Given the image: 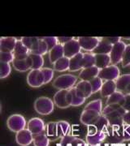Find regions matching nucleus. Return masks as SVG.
I'll return each instance as SVG.
<instances>
[{"instance_id": "obj_1", "label": "nucleus", "mask_w": 130, "mask_h": 146, "mask_svg": "<svg viewBox=\"0 0 130 146\" xmlns=\"http://www.w3.org/2000/svg\"><path fill=\"white\" fill-rule=\"evenodd\" d=\"M125 110L120 105H109L106 106L102 110V115L105 116L111 127H118L124 125Z\"/></svg>"}, {"instance_id": "obj_2", "label": "nucleus", "mask_w": 130, "mask_h": 146, "mask_svg": "<svg viewBox=\"0 0 130 146\" xmlns=\"http://www.w3.org/2000/svg\"><path fill=\"white\" fill-rule=\"evenodd\" d=\"M77 77L73 74H64L59 76L53 81V86L59 90H69L76 86Z\"/></svg>"}, {"instance_id": "obj_3", "label": "nucleus", "mask_w": 130, "mask_h": 146, "mask_svg": "<svg viewBox=\"0 0 130 146\" xmlns=\"http://www.w3.org/2000/svg\"><path fill=\"white\" fill-rule=\"evenodd\" d=\"M55 109V102L50 98L40 97L34 102V110L41 115H49Z\"/></svg>"}, {"instance_id": "obj_4", "label": "nucleus", "mask_w": 130, "mask_h": 146, "mask_svg": "<svg viewBox=\"0 0 130 146\" xmlns=\"http://www.w3.org/2000/svg\"><path fill=\"white\" fill-rule=\"evenodd\" d=\"M7 126L11 131L19 132L26 128V120L24 116L19 114H14L8 117L7 120Z\"/></svg>"}, {"instance_id": "obj_5", "label": "nucleus", "mask_w": 130, "mask_h": 146, "mask_svg": "<svg viewBox=\"0 0 130 146\" xmlns=\"http://www.w3.org/2000/svg\"><path fill=\"white\" fill-rule=\"evenodd\" d=\"M53 101L55 105L60 109H66L71 106V92L70 90H59L55 94Z\"/></svg>"}, {"instance_id": "obj_6", "label": "nucleus", "mask_w": 130, "mask_h": 146, "mask_svg": "<svg viewBox=\"0 0 130 146\" xmlns=\"http://www.w3.org/2000/svg\"><path fill=\"white\" fill-rule=\"evenodd\" d=\"M81 50L93 53L94 49L98 46L99 42H101L102 37L98 36H79L77 38Z\"/></svg>"}, {"instance_id": "obj_7", "label": "nucleus", "mask_w": 130, "mask_h": 146, "mask_svg": "<svg viewBox=\"0 0 130 146\" xmlns=\"http://www.w3.org/2000/svg\"><path fill=\"white\" fill-rule=\"evenodd\" d=\"M120 76V69L115 65H110L107 68L101 69L99 74V77L101 78L103 82L113 80L115 81Z\"/></svg>"}, {"instance_id": "obj_8", "label": "nucleus", "mask_w": 130, "mask_h": 146, "mask_svg": "<svg viewBox=\"0 0 130 146\" xmlns=\"http://www.w3.org/2000/svg\"><path fill=\"white\" fill-rule=\"evenodd\" d=\"M125 47L126 44L123 41H120L118 43L115 44L114 46H112V49L110 54V57H111V62L112 65H117L120 63H121L124 52L125 50Z\"/></svg>"}, {"instance_id": "obj_9", "label": "nucleus", "mask_w": 130, "mask_h": 146, "mask_svg": "<svg viewBox=\"0 0 130 146\" xmlns=\"http://www.w3.org/2000/svg\"><path fill=\"white\" fill-rule=\"evenodd\" d=\"M46 124L40 118H33L27 123V128L33 134V136L38 135L46 131Z\"/></svg>"}, {"instance_id": "obj_10", "label": "nucleus", "mask_w": 130, "mask_h": 146, "mask_svg": "<svg viewBox=\"0 0 130 146\" xmlns=\"http://www.w3.org/2000/svg\"><path fill=\"white\" fill-rule=\"evenodd\" d=\"M27 84L32 88H39L44 84V77L41 70H31L27 76Z\"/></svg>"}, {"instance_id": "obj_11", "label": "nucleus", "mask_w": 130, "mask_h": 146, "mask_svg": "<svg viewBox=\"0 0 130 146\" xmlns=\"http://www.w3.org/2000/svg\"><path fill=\"white\" fill-rule=\"evenodd\" d=\"M63 53H64V57L68 58H72L75 55L78 54L79 53H81V48L79 44L77 39L74 38L73 40H71L70 42H67L66 44H64L63 46Z\"/></svg>"}, {"instance_id": "obj_12", "label": "nucleus", "mask_w": 130, "mask_h": 146, "mask_svg": "<svg viewBox=\"0 0 130 146\" xmlns=\"http://www.w3.org/2000/svg\"><path fill=\"white\" fill-rule=\"evenodd\" d=\"M74 89L78 97L83 99H87L93 94V90L89 81L81 80L76 84Z\"/></svg>"}, {"instance_id": "obj_13", "label": "nucleus", "mask_w": 130, "mask_h": 146, "mask_svg": "<svg viewBox=\"0 0 130 146\" xmlns=\"http://www.w3.org/2000/svg\"><path fill=\"white\" fill-rule=\"evenodd\" d=\"M101 115L102 114L98 111H94L91 110H84L81 115L80 120L84 125L89 127V126L94 125Z\"/></svg>"}, {"instance_id": "obj_14", "label": "nucleus", "mask_w": 130, "mask_h": 146, "mask_svg": "<svg viewBox=\"0 0 130 146\" xmlns=\"http://www.w3.org/2000/svg\"><path fill=\"white\" fill-rule=\"evenodd\" d=\"M111 127V126L110 125L107 119L103 115H101L94 125L89 126L88 133L89 132H94V131H100V132H103L107 135Z\"/></svg>"}, {"instance_id": "obj_15", "label": "nucleus", "mask_w": 130, "mask_h": 146, "mask_svg": "<svg viewBox=\"0 0 130 146\" xmlns=\"http://www.w3.org/2000/svg\"><path fill=\"white\" fill-rule=\"evenodd\" d=\"M17 39L14 36H3L0 38V52L13 53Z\"/></svg>"}, {"instance_id": "obj_16", "label": "nucleus", "mask_w": 130, "mask_h": 146, "mask_svg": "<svg viewBox=\"0 0 130 146\" xmlns=\"http://www.w3.org/2000/svg\"><path fill=\"white\" fill-rule=\"evenodd\" d=\"M33 136L28 128L23 129L17 132L16 135V141L20 146H29L33 143Z\"/></svg>"}, {"instance_id": "obj_17", "label": "nucleus", "mask_w": 130, "mask_h": 146, "mask_svg": "<svg viewBox=\"0 0 130 146\" xmlns=\"http://www.w3.org/2000/svg\"><path fill=\"white\" fill-rule=\"evenodd\" d=\"M116 90L125 95L129 94L130 90V74L121 75L119 78L115 80Z\"/></svg>"}, {"instance_id": "obj_18", "label": "nucleus", "mask_w": 130, "mask_h": 146, "mask_svg": "<svg viewBox=\"0 0 130 146\" xmlns=\"http://www.w3.org/2000/svg\"><path fill=\"white\" fill-rule=\"evenodd\" d=\"M107 138V135L103 132L94 131L89 132L85 136V141L87 145L89 146H98L102 142H103Z\"/></svg>"}, {"instance_id": "obj_19", "label": "nucleus", "mask_w": 130, "mask_h": 146, "mask_svg": "<svg viewBox=\"0 0 130 146\" xmlns=\"http://www.w3.org/2000/svg\"><path fill=\"white\" fill-rule=\"evenodd\" d=\"M99 72L100 69L98 68L97 67H91V68H83L81 72L79 74V79L81 80H84V81H90L95 77L99 76Z\"/></svg>"}, {"instance_id": "obj_20", "label": "nucleus", "mask_w": 130, "mask_h": 146, "mask_svg": "<svg viewBox=\"0 0 130 146\" xmlns=\"http://www.w3.org/2000/svg\"><path fill=\"white\" fill-rule=\"evenodd\" d=\"M13 54L15 55V59H26L30 54V50L23 44L21 40H18Z\"/></svg>"}, {"instance_id": "obj_21", "label": "nucleus", "mask_w": 130, "mask_h": 146, "mask_svg": "<svg viewBox=\"0 0 130 146\" xmlns=\"http://www.w3.org/2000/svg\"><path fill=\"white\" fill-rule=\"evenodd\" d=\"M83 55L84 53L81 52L74 57L69 59V71L70 72H77L83 69Z\"/></svg>"}, {"instance_id": "obj_22", "label": "nucleus", "mask_w": 130, "mask_h": 146, "mask_svg": "<svg viewBox=\"0 0 130 146\" xmlns=\"http://www.w3.org/2000/svg\"><path fill=\"white\" fill-rule=\"evenodd\" d=\"M86 143L77 137L73 136H66L61 139L59 146H86Z\"/></svg>"}, {"instance_id": "obj_23", "label": "nucleus", "mask_w": 130, "mask_h": 146, "mask_svg": "<svg viewBox=\"0 0 130 146\" xmlns=\"http://www.w3.org/2000/svg\"><path fill=\"white\" fill-rule=\"evenodd\" d=\"M48 56H49V61L51 63L54 64L59 59H60L61 58L64 57V53H63V47L61 44H58L57 46L51 49L49 53H48Z\"/></svg>"}, {"instance_id": "obj_24", "label": "nucleus", "mask_w": 130, "mask_h": 146, "mask_svg": "<svg viewBox=\"0 0 130 146\" xmlns=\"http://www.w3.org/2000/svg\"><path fill=\"white\" fill-rule=\"evenodd\" d=\"M46 134L51 141H55L60 139L59 135L57 122H50L46 126Z\"/></svg>"}, {"instance_id": "obj_25", "label": "nucleus", "mask_w": 130, "mask_h": 146, "mask_svg": "<svg viewBox=\"0 0 130 146\" xmlns=\"http://www.w3.org/2000/svg\"><path fill=\"white\" fill-rule=\"evenodd\" d=\"M116 84L115 81L109 80L103 82V87L100 90V94L103 98H108L111 94H113L115 92H116Z\"/></svg>"}, {"instance_id": "obj_26", "label": "nucleus", "mask_w": 130, "mask_h": 146, "mask_svg": "<svg viewBox=\"0 0 130 146\" xmlns=\"http://www.w3.org/2000/svg\"><path fill=\"white\" fill-rule=\"evenodd\" d=\"M29 60L31 66V70H41L43 68L44 58L42 55L30 53L29 54Z\"/></svg>"}, {"instance_id": "obj_27", "label": "nucleus", "mask_w": 130, "mask_h": 146, "mask_svg": "<svg viewBox=\"0 0 130 146\" xmlns=\"http://www.w3.org/2000/svg\"><path fill=\"white\" fill-rule=\"evenodd\" d=\"M111 65L110 54H95V67L101 69Z\"/></svg>"}, {"instance_id": "obj_28", "label": "nucleus", "mask_w": 130, "mask_h": 146, "mask_svg": "<svg viewBox=\"0 0 130 146\" xmlns=\"http://www.w3.org/2000/svg\"><path fill=\"white\" fill-rule=\"evenodd\" d=\"M12 66L15 70L21 72H25L28 70H31L29 57L26 59H15L12 63Z\"/></svg>"}, {"instance_id": "obj_29", "label": "nucleus", "mask_w": 130, "mask_h": 146, "mask_svg": "<svg viewBox=\"0 0 130 146\" xmlns=\"http://www.w3.org/2000/svg\"><path fill=\"white\" fill-rule=\"evenodd\" d=\"M112 49V46L109 44L108 42L104 41L102 37L101 42H99L98 46L94 49L93 54H110Z\"/></svg>"}, {"instance_id": "obj_30", "label": "nucleus", "mask_w": 130, "mask_h": 146, "mask_svg": "<svg viewBox=\"0 0 130 146\" xmlns=\"http://www.w3.org/2000/svg\"><path fill=\"white\" fill-rule=\"evenodd\" d=\"M125 94L120 93L119 91H116V92H115L114 94H111L110 97L107 98L106 104H107V106H109V105H120V106H122L123 102H124V100H125Z\"/></svg>"}, {"instance_id": "obj_31", "label": "nucleus", "mask_w": 130, "mask_h": 146, "mask_svg": "<svg viewBox=\"0 0 130 146\" xmlns=\"http://www.w3.org/2000/svg\"><path fill=\"white\" fill-rule=\"evenodd\" d=\"M53 69L58 72H63L69 70V58L66 57L61 58L53 64Z\"/></svg>"}, {"instance_id": "obj_32", "label": "nucleus", "mask_w": 130, "mask_h": 146, "mask_svg": "<svg viewBox=\"0 0 130 146\" xmlns=\"http://www.w3.org/2000/svg\"><path fill=\"white\" fill-rule=\"evenodd\" d=\"M57 126L58 130H59V135L60 139L69 135L70 131H71V126L68 122L63 121V120L57 121Z\"/></svg>"}, {"instance_id": "obj_33", "label": "nucleus", "mask_w": 130, "mask_h": 146, "mask_svg": "<svg viewBox=\"0 0 130 146\" xmlns=\"http://www.w3.org/2000/svg\"><path fill=\"white\" fill-rule=\"evenodd\" d=\"M50 140L47 137L46 131L33 136V144L34 146H49L50 145Z\"/></svg>"}, {"instance_id": "obj_34", "label": "nucleus", "mask_w": 130, "mask_h": 146, "mask_svg": "<svg viewBox=\"0 0 130 146\" xmlns=\"http://www.w3.org/2000/svg\"><path fill=\"white\" fill-rule=\"evenodd\" d=\"M30 53L39 54V55H42V56L47 54V53H49V50H48L47 45L46 44V42H44V40L42 39V37L39 38V41L37 43L35 48Z\"/></svg>"}, {"instance_id": "obj_35", "label": "nucleus", "mask_w": 130, "mask_h": 146, "mask_svg": "<svg viewBox=\"0 0 130 146\" xmlns=\"http://www.w3.org/2000/svg\"><path fill=\"white\" fill-rule=\"evenodd\" d=\"M39 38L40 37H37V36H31V37L30 36H23V37H21V42H23V44L31 52L32 50L36 46L37 43L39 41Z\"/></svg>"}, {"instance_id": "obj_36", "label": "nucleus", "mask_w": 130, "mask_h": 146, "mask_svg": "<svg viewBox=\"0 0 130 146\" xmlns=\"http://www.w3.org/2000/svg\"><path fill=\"white\" fill-rule=\"evenodd\" d=\"M82 64L83 68H91L95 66V54L91 52L84 53Z\"/></svg>"}, {"instance_id": "obj_37", "label": "nucleus", "mask_w": 130, "mask_h": 146, "mask_svg": "<svg viewBox=\"0 0 130 146\" xmlns=\"http://www.w3.org/2000/svg\"><path fill=\"white\" fill-rule=\"evenodd\" d=\"M103 102L100 99L94 100L90 102H89L88 104L85 106L84 110H91L94 111H98L99 113L102 114V110H103Z\"/></svg>"}, {"instance_id": "obj_38", "label": "nucleus", "mask_w": 130, "mask_h": 146, "mask_svg": "<svg viewBox=\"0 0 130 146\" xmlns=\"http://www.w3.org/2000/svg\"><path fill=\"white\" fill-rule=\"evenodd\" d=\"M69 90L71 92V106H81L85 103V99L79 98L76 94V91H75L74 88L69 89Z\"/></svg>"}, {"instance_id": "obj_39", "label": "nucleus", "mask_w": 130, "mask_h": 146, "mask_svg": "<svg viewBox=\"0 0 130 146\" xmlns=\"http://www.w3.org/2000/svg\"><path fill=\"white\" fill-rule=\"evenodd\" d=\"M11 72L10 63H0V78L5 79L9 76Z\"/></svg>"}, {"instance_id": "obj_40", "label": "nucleus", "mask_w": 130, "mask_h": 146, "mask_svg": "<svg viewBox=\"0 0 130 146\" xmlns=\"http://www.w3.org/2000/svg\"><path fill=\"white\" fill-rule=\"evenodd\" d=\"M41 71L44 77V84L50 83L54 77V73H55L54 69L50 68H43L41 69Z\"/></svg>"}, {"instance_id": "obj_41", "label": "nucleus", "mask_w": 130, "mask_h": 146, "mask_svg": "<svg viewBox=\"0 0 130 146\" xmlns=\"http://www.w3.org/2000/svg\"><path fill=\"white\" fill-rule=\"evenodd\" d=\"M89 83H90V85L92 87L93 94H95V93H98L99 91L101 90L102 87H103V80L101 78H99V76H97V77L93 79L92 80H90Z\"/></svg>"}, {"instance_id": "obj_42", "label": "nucleus", "mask_w": 130, "mask_h": 146, "mask_svg": "<svg viewBox=\"0 0 130 146\" xmlns=\"http://www.w3.org/2000/svg\"><path fill=\"white\" fill-rule=\"evenodd\" d=\"M15 60V55L13 53L0 52V63H12Z\"/></svg>"}, {"instance_id": "obj_43", "label": "nucleus", "mask_w": 130, "mask_h": 146, "mask_svg": "<svg viewBox=\"0 0 130 146\" xmlns=\"http://www.w3.org/2000/svg\"><path fill=\"white\" fill-rule=\"evenodd\" d=\"M121 64H122L123 68H126L128 66H130V44L126 45L123 58L121 61Z\"/></svg>"}, {"instance_id": "obj_44", "label": "nucleus", "mask_w": 130, "mask_h": 146, "mask_svg": "<svg viewBox=\"0 0 130 146\" xmlns=\"http://www.w3.org/2000/svg\"><path fill=\"white\" fill-rule=\"evenodd\" d=\"M42 39L47 45L49 51L59 44L57 36H45V37H42Z\"/></svg>"}, {"instance_id": "obj_45", "label": "nucleus", "mask_w": 130, "mask_h": 146, "mask_svg": "<svg viewBox=\"0 0 130 146\" xmlns=\"http://www.w3.org/2000/svg\"><path fill=\"white\" fill-rule=\"evenodd\" d=\"M123 141H130V125H123Z\"/></svg>"}, {"instance_id": "obj_46", "label": "nucleus", "mask_w": 130, "mask_h": 146, "mask_svg": "<svg viewBox=\"0 0 130 146\" xmlns=\"http://www.w3.org/2000/svg\"><path fill=\"white\" fill-rule=\"evenodd\" d=\"M103 39L107 42H108L111 46H114L115 44L121 41L122 37H120V36H107V37H103Z\"/></svg>"}, {"instance_id": "obj_47", "label": "nucleus", "mask_w": 130, "mask_h": 146, "mask_svg": "<svg viewBox=\"0 0 130 146\" xmlns=\"http://www.w3.org/2000/svg\"><path fill=\"white\" fill-rule=\"evenodd\" d=\"M121 107L125 110V111H129L130 110V95L129 94H126L125 97L124 102L121 106Z\"/></svg>"}, {"instance_id": "obj_48", "label": "nucleus", "mask_w": 130, "mask_h": 146, "mask_svg": "<svg viewBox=\"0 0 130 146\" xmlns=\"http://www.w3.org/2000/svg\"><path fill=\"white\" fill-rule=\"evenodd\" d=\"M73 39H74V37H72V36H69V37H67V36H59L58 37V42H59V44H61V45L63 46L64 44L70 42Z\"/></svg>"}, {"instance_id": "obj_49", "label": "nucleus", "mask_w": 130, "mask_h": 146, "mask_svg": "<svg viewBox=\"0 0 130 146\" xmlns=\"http://www.w3.org/2000/svg\"><path fill=\"white\" fill-rule=\"evenodd\" d=\"M124 123L127 125H130V110L125 112L124 115Z\"/></svg>"}, {"instance_id": "obj_50", "label": "nucleus", "mask_w": 130, "mask_h": 146, "mask_svg": "<svg viewBox=\"0 0 130 146\" xmlns=\"http://www.w3.org/2000/svg\"><path fill=\"white\" fill-rule=\"evenodd\" d=\"M124 40H130V37L129 36V37H126V36H125V37H124Z\"/></svg>"}, {"instance_id": "obj_51", "label": "nucleus", "mask_w": 130, "mask_h": 146, "mask_svg": "<svg viewBox=\"0 0 130 146\" xmlns=\"http://www.w3.org/2000/svg\"><path fill=\"white\" fill-rule=\"evenodd\" d=\"M129 94V95H130V90H129V94Z\"/></svg>"}, {"instance_id": "obj_52", "label": "nucleus", "mask_w": 130, "mask_h": 146, "mask_svg": "<svg viewBox=\"0 0 130 146\" xmlns=\"http://www.w3.org/2000/svg\"><path fill=\"white\" fill-rule=\"evenodd\" d=\"M129 146H130V145H129Z\"/></svg>"}]
</instances>
